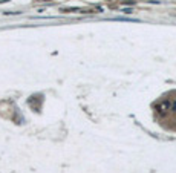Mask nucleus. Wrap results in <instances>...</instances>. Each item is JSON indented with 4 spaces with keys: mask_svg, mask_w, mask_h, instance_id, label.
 Segmentation results:
<instances>
[{
    "mask_svg": "<svg viewBox=\"0 0 176 173\" xmlns=\"http://www.w3.org/2000/svg\"><path fill=\"white\" fill-rule=\"evenodd\" d=\"M156 113L158 115H161V116H164L167 112H170V109H172V100H162V101H159L158 104H156Z\"/></svg>",
    "mask_w": 176,
    "mask_h": 173,
    "instance_id": "obj_1",
    "label": "nucleus"
},
{
    "mask_svg": "<svg viewBox=\"0 0 176 173\" xmlns=\"http://www.w3.org/2000/svg\"><path fill=\"white\" fill-rule=\"evenodd\" d=\"M170 112H176V100L172 101V109H170Z\"/></svg>",
    "mask_w": 176,
    "mask_h": 173,
    "instance_id": "obj_2",
    "label": "nucleus"
}]
</instances>
